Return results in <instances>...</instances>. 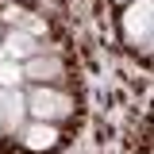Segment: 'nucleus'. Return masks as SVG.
I'll list each match as a JSON object with an SVG mask.
<instances>
[{"instance_id": "obj_5", "label": "nucleus", "mask_w": 154, "mask_h": 154, "mask_svg": "<svg viewBox=\"0 0 154 154\" xmlns=\"http://www.w3.org/2000/svg\"><path fill=\"white\" fill-rule=\"evenodd\" d=\"M38 54V38L27 35L23 27H12L8 35L0 38V58H12V62H27Z\"/></svg>"}, {"instance_id": "obj_1", "label": "nucleus", "mask_w": 154, "mask_h": 154, "mask_svg": "<svg viewBox=\"0 0 154 154\" xmlns=\"http://www.w3.org/2000/svg\"><path fill=\"white\" fill-rule=\"evenodd\" d=\"M27 119H38V123H62V119H69L73 116V100L54 89V85H31L27 89Z\"/></svg>"}, {"instance_id": "obj_7", "label": "nucleus", "mask_w": 154, "mask_h": 154, "mask_svg": "<svg viewBox=\"0 0 154 154\" xmlns=\"http://www.w3.org/2000/svg\"><path fill=\"white\" fill-rule=\"evenodd\" d=\"M23 85V62L0 58V89H19Z\"/></svg>"}, {"instance_id": "obj_9", "label": "nucleus", "mask_w": 154, "mask_h": 154, "mask_svg": "<svg viewBox=\"0 0 154 154\" xmlns=\"http://www.w3.org/2000/svg\"><path fill=\"white\" fill-rule=\"evenodd\" d=\"M119 4H131V0H119Z\"/></svg>"}, {"instance_id": "obj_3", "label": "nucleus", "mask_w": 154, "mask_h": 154, "mask_svg": "<svg viewBox=\"0 0 154 154\" xmlns=\"http://www.w3.org/2000/svg\"><path fill=\"white\" fill-rule=\"evenodd\" d=\"M23 123H27L23 89H0V135H19Z\"/></svg>"}, {"instance_id": "obj_8", "label": "nucleus", "mask_w": 154, "mask_h": 154, "mask_svg": "<svg viewBox=\"0 0 154 154\" xmlns=\"http://www.w3.org/2000/svg\"><path fill=\"white\" fill-rule=\"evenodd\" d=\"M23 16H27V12H23V8H16V4H0V19H4V23L19 27V23H23Z\"/></svg>"}, {"instance_id": "obj_10", "label": "nucleus", "mask_w": 154, "mask_h": 154, "mask_svg": "<svg viewBox=\"0 0 154 154\" xmlns=\"http://www.w3.org/2000/svg\"><path fill=\"white\" fill-rule=\"evenodd\" d=\"M0 38H4V31H0Z\"/></svg>"}, {"instance_id": "obj_2", "label": "nucleus", "mask_w": 154, "mask_h": 154, "mask_svg": "<svg viewBox=\"0 0 154 154\" xmlns=\"http://www.w3.org/2000/svg\"><path fill=\"white\" fill-rule=\"evenodd\" d=\"M119 27H123V42L146 54L154 38V0H131L119 16Z\"/></svg>"}, {"instance_id": "obj_6", "label": "nucleus", "mask_w": 154, "mask_h": 154, "mask_svg": "<svg viewBox=\"0 0 154 154\" xmlns=\"http://www.w3.org/2000/svg\"><path fill=\"white\" fill-rule=\"evenodd\" d=\"M16 139H23V146H27V150H50V146H58V127H54V123L27 119V123L19 127Z\"/></svg>"}, {"instance_id": "obj_4", "label": "nucleus", "mask_w": 154, "mask_h": 154, "mask_svg": "<svg viewBox=\"0 0 154 154\" xmlns=\"http://www.w3.org/2000/svg\"><path fill=\"white\" fill-rule=\"evenodd\" d=\"M66 77V62L58 54H42L38 50L35 58L23 62V81H35V85H58Z\"/></svg>"}]
</instances>
